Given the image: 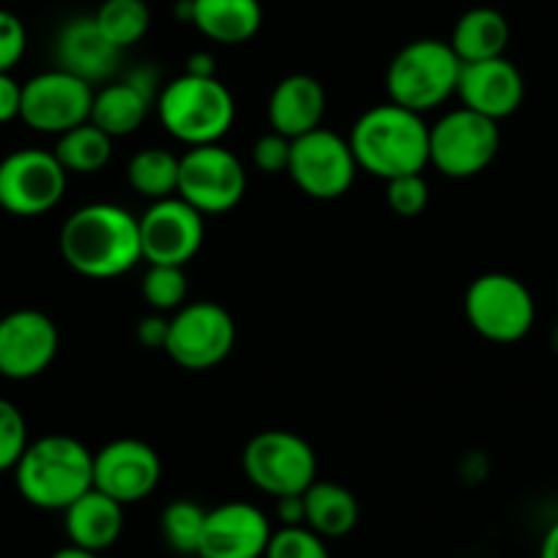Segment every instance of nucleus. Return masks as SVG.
Here are the masks:
<instances>
[{"mask_svg": "<svg viewBox=\"0 0 558 558\" xmlns=\"http://www.w3.org/2000/svg\"><path fill=\"white\" fill-rule=\"evenodd\" d=\"M154 107L165 132L190 148L222 143L235 121L233 94L217 77L181 74L165 83Z\"/></svg>", "mask_w": 558, "mask_h": 558, "instance_id": "4", "label": "nucleus"}, {"mask_svg": "<svg viewBox=\"0 0 558 558\" xmlns=\"http://www.w3.org/2000/svg\"><path fill=\"white\" fill-rule=\"evenodd\" d=\"M192 25L214 45H246L260 31L263 7L260 0H192Z\"/></svg>", "mask_w": 558, "mask_h": 558, "instance_id": "22", "label": "nucleus"}, {"mask_svg": "<svg viewBox=\"0 0 558 558\" xmlns=\"http://www.w3.org/2000/svg\"><path fill=\"white\" fill-rule=\"evenodd\" d=\"M101 34L118 47L126 50L143 41L151 28V9L146 0H105L94 14Z\"/></svg>", "mask_w": 558, "mask_h": 558, "instance_id": "28", "label": "nucleus"}, {"mask_svg": "<svg viewBox=\"0 0 558 558\" xmlns=\"http://www.w3.org/2000/svg\"><path fill=\"white\" fill-rule=\"evenodd\" d=\"M458 96L463 107L501 123L514 116L525 99V80L520 69L507 56L490 61L463 63L458 83Z\"/></svg>", "mask_w": 558, "mask_h": 558, "instance_id": "18", "label": "nucleus"}, {"mask_svg": "<svg viewBox=\"0 0 558 558\" xmlns=\"http://www.w3.org/2000/svg\"><path fill=\"white\" fill-rule=\"evenodd\" d=\"M184 74H192V77H217V61H214L211 52H192L186 58Z\"/></svg>", "mask_w": 558, "mask_h": 558, "instance_id": "39", "label": "nucleus"}, {"mask_svg": "<svg viewBox=\"0 0 558 558\" xmlns=\"http://www.w3.org/2000/svg\"><path fill=\"white\" fill-rule=\"evenodd\" d=\"M121 52L99 31L94 17H74L58 31L56 58L58 69L85 80V83H110L121 69Z\"/></svg>", "mask_w": 558, "mask_h": 558, "instance_id": "19", "label": "nucleus"}, {"mask_svg": "<svg viewBox=\"0 0 558 558\" xmlns=\"http://www.w3.org/2000/svg\"><path fill=\"white\" fill-rule=\"evenodd\" d=\"M63 525H66L69 545L105 553L123 534V504L90 487L72 507L63 509Z\"/></svg>", "mask_w": 558, "mask_h": 558, "instance_id": "21", "label": "nucleus"}, {"mask_svg": "<svg viewBox=\"0 0 558 558\" xmlns=\"http://www.w3.org/2000/svg\"><path fill=\"white\" fill-rule=\"evenodd\" d=\"M359 170L375 179L425 173L430 168V126L425 116L386 101L356 118L348 137Z\"/></svg>", "mask_w": 558, "mask_h": 558, "instance_id": "2", "label": "nucleus"}, {"mask_svg": "<svg viewBox=\"0 0 558 558\" xmlns=\"http://www.w3.org/2000/svg\"><path fill=\"white\" fill-rule=\"evenodd\" d=\"M69 173L45 148H17L0 159V208L12 217L50 214L66 195Z\"/></svg>", "mask_w": 558, "mask_h": 558, "instance_id": "9", "label": "nucleus"}, {"mask_svg": "<svg viewBox=\"0 0 558 558\" xmlns=\"http://www.w3.org/2000/svg\"><path fill=\"white\" fill-rule=\"evenodd\" d=\"M94 94L96 88L85 80L74 77L63 69H50V72H41L23 83L20 118L34 132L58 137V134L90 121Z\"/></svg>", "mask_w": 558, "mask_h": 558, "instance_id": "13", "label": "nucleus"}, {"mask_svg": "<svg viewBox=\"0 0 558 558\" xmlns=\"http://www.w3.org/2000/svg\"><path fill=\"white\" fill-rule=\"evenodd\" d=\"M179 165L181 157L168 148H143L129 159L126 179L140 197L157 203L179 195Z\"/></svg>", "mask_w": 558, "mask_h": 558, "instance_id": "27", "label": "nucleus"}, {"mask_svg": "<svg viewBox=\"0 0 558 558\" xmlns=\"http://www.w3.org/2000/svg\"><path fill=\"white\" fill-rule=\"evenodd\" d=\"M14 482L31 507L63 512L94 487V452L74 436L50 433L28 444Z\"/></svg>", "mask_w": 558, "mask_h": 558, "instance_id": "3", "label": "nucleus"}, {"mask_svg": "<svg viewBox=\"0 0 558 558\" xmlns=\"http://www.w3.org/2000/svg\"><path fill=\"white\" fill-rule=\"evenodd\" d=\"M192 558H203V556H192Z\"/></svg>", "mask_w": 558, "mask_h": 558, "instance_id": "43", "label": "nucleus"}, {"mask_svg": "<svg viewBox=\"0 0 558 558\" xmlns=\"http://www.w3.org/2000/svg\"><path fill=\"white\" fill-rule=\"evenodd\" d=\"M50 558H99V553L83 550V547H77V545H66V547H61V550L52 553Z\"/></svg>", "mask_w": 558, "mask_h": 558, "instance_id": "41", "label": "nucleus"}, {"mask_svg": "<svg viewBox=\"0 0 558 558\" xmlns=\"http://www.w3.org/2000/svg\"><path fill=\"white\" fill-rule=\"evenodd\" d=\"M206 512L208 509L190 501V498H175V501H170L162 509V518H159V529H162L168 547H173L175 553H181L186 558L197 556L203 525H206Z\"/></svg>", "mask_w": 558, "mask_h": 558, "instance_id": "29", "label": "nucleus"}, {"mask_svg": "<svg viewBox=\"0 0 558 558\" xmlns=\"http://www.w3.org/2000/svg\"><path fill=\"white\" fill-rule=\"evenodd\" d=\"M28 444V422L23 411L12 400L0 397V474L14 471Z\"/></svg>", "mask_w": 558, "mask_h": 558, "instance_id": "32", "label": "nucleus"}, {"mask_svg": "<svg viewBox=\"0 0 558 558\" xmlns=\"http://www.w3.org/2000/svg\"><path fill=\"white\" fill-rule=\"evenodd\" d=\"M140 293L143 302L154 313H179L190 296V282H186L184 266H165V263H148V271L140 279Z\"/></svg>", "mask_w": 558, "mask_h": 558, "instance_id": "30", "label": "nucleus"}, {"mask_svg": "<svg viewBox=\"0 0 558 558\" xmlns=\"http://www.w3.org/2000/svg\"><path fill=\"white\" fill-rule=\"evenodd\" d=\"M359 523V501L345 485L318 482L304 490V525L324 539L348 536Z\"/></svg>", "mask_w": 558, "mask_h": 558, "instance_id": "24", "label": "nucleus"}, {"mask_svg": "<svg viewBox=\"0 0 558 558\" xmlns=\"http://www.w3.org/2000/svg\"><path fill=\"white\" fill-rule=\"evenodd\" d=\"M386 203L402 219L425 214V208L430 206V186H427L425 175L413 173L386 181Z\"/></svg>", "mask_w": 558, "mask_h": 558, "instance_id": "33", "label": "nucleus"}, {"mask_svg": "<svg viewBox=\"0 0 558 558\" xmlns=\"http://www.w3.org/2000/svg\"><path fill=\"white\" fill-rule=\"evenodd\" d=\"M550 345H553V351L558 353V326H556V329H553V335H550Z\"/></svg>", "mask_w": 558, "mask_h": 558, "instance_id": "42", "label": "nucleus"}, {"mask_svg": "<svg viewBox=\"0 0 558 558\" xmlns=\"http://www.w3.org/2000/svg\"><path fill=\"white\" fill-rule=\"evenodd\" d=\"M263 558H331L329 545L310 525H279Z\"/></svg>", "mask_w": 558, "mask_h": 558, "instance_id": "31", "label": "nucleus"}, {"mask_svg": "<svg viewBox=\"0 0 558 558\" xmlns=\"http://www.w3.org/2000/svg\"><path fill=\"white\" fill-rule=\"evenodd\" d=\"M235 348V320L217 302H186L170 315V337L165 353L190 373L219 367Z\"/></svg>", "mask_w": 558, "mask_h": 558, "instance_id": "10", "label": "nucleus"}, {"mask_svg": "<svg viewBox=\"0 0 558 558\" xmlns=\"http://www.w3.org/2000/svg\"><path fill=\"white\" fill-rule=\"evenodd\" d=\"M170 337V315L151 313L146 318H140L137 324V342L148 351H165Z\"/></svg>", "mask_w": 558, "mask_h": 558, "instance_id": "36", "label": "nucleus"}, {"mask_svg": "<svg viewBox=\"0 0 558 558\" xmlns=\"http://www.w3.org/2000/svg\"><path fill=\"white\" fill-rule=\"evenodd\" d=\"M20 107H23V85L12 74L0 72V123L20 118Z\"/></svg>", "mask_w": 558, "mask_h": 558, "instance_id": "37", "label": "nucleus"}, {"mask_svg": "<svg viewBox=\"0 0 558 558\" xmlns=\"http://www.w3.org/2000/svg\"><path fill=\"white\" fill-rule=\"evenodd\" d=\"M61 255L88 279H116L143 260L137 217L116 203H88L61 228Z\"/></svg>", "mask_w": 558, "mask_h": 558, "instance_id": "1", "label": "nucleus"}, {"mask_svg": "<svg viewBox=\"0 0 558 558\" xmlns=\"http://www.w3.org/2000/svg\"><path fill=\"white\" fill-rule=\"evenodd\" d=\"M162 480V460L151 444L116 438L94 452V487L129 507L151 496Z\"/></svg>", "mask_w": 558, "mask_h": 558, "instance_id": "15", "label": "nucleus"}, {"mask_svg": "<svg viewBox=\"0 0 558 558\" xmlns=\"http://www.w3.org/2000/svg\"><path fill=\"white\" fill-rule=\"evenodd\" d=\"M291 143L293 140L282 137L277 132L263 134V137H257L252 143V165L266 175L288 173V165H291Z\"/></svg>", "mask_w": 558, "mask_h": 558, "instance_id": "34", "label": "nucleus"}, {"mask_svg": "<svg viewBox=\"0 0 558 558\" xmlns=\"http://www.w3.org/2000/svg\"><path fill=\"white\" fill-rule=\"evenodd\" d=\"M279 525H304V493L277 498Z\"/></svg>", "mask_w": 558, "mask_h": 558, "instance_id": "38", "label": "nucleus"}, {"mask_svg": "<svg viewBox=\"0 0 558 558\" xmlns=\"http://www.w3.org/2000/svg\"><path fill=\"white\" fill-rule=\"evenodd\" d=\"M465 320L485 340L498 345L520 342L536 324V302L523 279L504 271L476 277L463 299Z\"/></svg>", "mask_w": 558, "mask_h": 558, "instance_id": "6", "label": "nucleus"}, {"mask_svg": "<svg viewBox=\"0 0 558 558\" xmlns=\"http://www.w3.org/2000/svg\"><path fill=\"white\" fill-rule=\"evenodd\" d=\"M241 465L252 487L266 496H296L318 480L315 449L291 430H263L250 438Z\"/></svg>", "mask_w": 558, "mask_h": 558, "instance_id": "8", "label": "nucleus"}, {"mask_svg": "<svg viewBox=\"0 0 558 558\" xmlns=\"http://www.w3.org/2000/svg\"><path fill=\"white\" fill-rule=\"evenodd\" d=\"M326 107H329V99L320 80H315L313 74H288L274 85L268 96V126L282 137L296 140L320 129Z\"/></svg>", "mask_w": 558, "mask_h": 558, "instance_id": "20", "label": "nucleus"}, {"mask_svg": "<svg viewBox=\"0 0 558 558\" xmlns=\"http://www.w3.org/2000/svg\"><path fill=\"white\" fill-rule=\"evenodd\" d=\"M52 154L69 175H94L110 165L112 137L90 121H85L69 132L58 134Z\"/></svg>", "mask_w": 558, "mask_h": 558, "instance_id": "26", "label": "nucleus"}, {"mask_svg": "<svg viewBox=\"0 0 558 558\" xmlns=\"http://www.w3.org/2000/svg\"><path fill=\"white\" fill-rule=\"evenodd\" d=\"M460 72L463 61L454 56L449 41L416 39L389 61L386 94L395 105L425 116L458 96Z\"/></svg>", "mask_w": 558, "mask_h": 558, "instance_id": "5", "label": "nucleus"}, {"mask_svg": "<svg viewBox=\"0 0 558 558\" xmlns=\"http://www.w3.org/2000/svg\"><path fill=\"white\" fill-rule=\"evenodd\" d=\"M61 335L50 315L39 310H14L0 318V375L31 380L58 356Z\"/></svg>", "mask_w": 558, "mask_h": 558, "instance_id": "16", "label": "nucleus"}, {"mask_svg": "<svg viewBox=\"0 0 558 558\" xmlns=\"http://www.w3.org/2000/svg\"><path fill=\"white\" fill-rule=\"evenodd\" d=\"M28 50V31L17 14L0 9V72L12 74Z\"/></svg>", "mask_w": 558, "mask_h": 558, "instance_id": "35", "label": "nucleus"}, {"mask_svg": "<svg viewBox=\"0 0 558 558\" xmlns=\"http://www.w3.org/2000/svg\"><path fill=\"white\" fill-rule=\"evenodd\" d=\"M274 529L263 509L250 501H228L208 509L197 556L263 558Z\"/></svg>", "mask_w": 558, "mask_h": 558, "instance_id": "17", "label": "nucleus"}, {"mask_svg": "<svg viewBox=\"0 0 558 558\" xmlns=\"http://www.w3.org/2000/svg\"><path fill=\"white\" fill-rule=\"evenodd\" d=\"M137 222L143 260L148 263L186 266L206 239V217L179 195L151 203Z\"/></svg>", "mask_w": 558, "mask_h": 558, "instance_id": "14", "label": "nucleus"}, {"mask_svg": "<svg viewBox=\"0 0 558 558\" xmlns=\"http://www.w3.org/2000/svg\"><path fill=\"white\" fill-rule=\"evenodd\" d=\"M359 165L342 134L320 126L291 143L288 175L313 201H337L348 195L356 181Z\"/></svg>", "mask_w": 558, "mask_h": 558, "instance_id": "11", "label": "nucleus"}, {"mask_svg": "<svg viewBox=\"0 0 558 558\" xmlns=\"http://www.w3.org/2000/svg\"><path fill=\"white\" fill-rule=\"evenodd\" d=\"M151 107L154 101L143 90L129 85L126 80H118V83H107L105 88L94 94L90 123L99 126L105 134H110L112 140L126 137V134H134L146 123Z\"/></svg>", "mask_w": 558, "mask_h": 558, "instance_id": "25", "label": "nucleus"}, {"mask_svg": "<svg viewBox=\"0 0 558 558\" xmlns=\"http://www.w3.org/2000/svg\"><path fill=\"white\" fill-rule=\"evenodd\" d=\"M501 148V129L496 121L454 107L430 126V165L454 181L485 173Z\"/></svg>", "mask_w": 558, "mask_h": 558, "instance_id": "7", "label": "nucleus"}, {"mask_svg": "<svg viewBox=\"0 0 558 558\" xmlns=\"http://www.w3.org/2000/svg\"><path fill=\"white\" fill-rule=\"evenodd\" d=\"M246 170L244 162L222 143L195 146L181 157L179 197L195 206L203 217L228 214L244 201Z\"/></svg>", "mask_w": 558, "mask_h": 558, "instance_id": "12", "label": "nucleus"}, {"mask_svg": "<svg viewBox=\"0 0 558 558\" xmlns=\"http://www.w3.org/2000/svg\"><path fill=\"white\" fill-rule=\"evenodd\" d=\"M539 558H558V520H553L539 542Z\"/></svg>", "mask_w": 558, "mask_h": 558, "instance_id": "40", "label": "nucleus"}, {"mask_svg": "<svg viewBox=\"0 0 558 558\" xmlns=\"http://www.w3.org/2000/svg\"><path fill=\"white\" fill-rule=\"evenodd\" d=\"M509 36H512V28L498 9L474 7L454 23L449 47L463 63L490 61L507 52Z\"/></svg>", "mask_w": 558, "mask_h": 558, "instance_id": "23", "label": "nucleus"}]
</instances>
